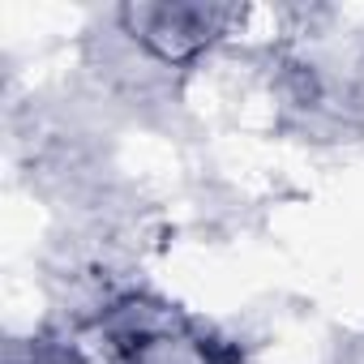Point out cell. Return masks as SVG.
<instances>
[{
	"mask_svg": "<svg viewBox=\"0 0 364 364\" xmlns=\"http://www.w3.org/2000/svg\"><path fill=\"white\" fill-rule=\"evenodd\" d=\"M124 35H133L154 60L180 65L206 52L232 22V9H202V5H137L124 9Z\"/></svg>",
	"mask_w": 364,
	"mask_h": 364,
	"instance_id": "1",
	"label": "cell"
}]
</instances>
